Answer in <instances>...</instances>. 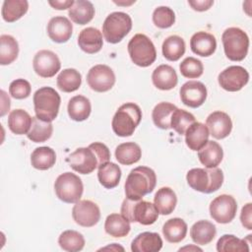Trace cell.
<instances>
[{"label":"cell","instance_id":"obj_22","mask_svg":"<svg viewBox=\"0 0 252 252\" xmlns=\"http://www.w3.org/2000/svg\"><path fill=\"white\" fill-rule=\"evenodd\" d=\"M162 247V239L157 232L145 231L138 234L131 243L133 252H158Z\"/></svg>","mask_w":252,"mask_h":252},{"label":"cell","instance_id":"obj_1","mask_svg":"<svg viewBox=\"0 0 252 252\" xmlns=\"http://www.w3.org/2000/svg\"><path fill=\"white\" fill-rule=\"evenodd\" d=\"M109 159L110 152L107 146L94 142L88 148H78L66 158V161L73 170L81 174H90Z\"/></svg>","mask_w":252,"mask_h":252},{"label":"cell","instance_id":"obj_4","mask_svg":"<svg viewBox=\"0 0 252 252\" xmlns=\"http://www.w3.org/2000/svg\"><path fill=\"white\" fill-rule=\"evenodd\" d=\"M141 119L142 110L138 104L134 102L124 103L117 109L112 118V130L119 137H129L133 135Z\"/></svg>","mask_w":252,"mask_h":252},{"label":"cell","instance_id":"obj_46","mask_svg":"<svg viewBox=\"0 0 252 252\" xmlns=\"http://www.w3.org/2000/svg\"><path fill=\"white\" fill-rule=\"evenodd\" d=\"M31 84L25 79L14 80L9 86V93L16 99L27 98L31 94Z\"/></svg>","mask_w":252,"mask_h":252},{"label":"cell","instance_id":"obj_37","mask_svg":"<svg viewBox=\"0 0 252 252\" xmlns=\"http://www.w3.org/2000/svg\"><path fill=\"white\" fill-rule=\"evenodd\" d=\"M56 83L60 91L64 93H72L80 88L82 84V76L76 69L67 68L60 72Z\"/></svg>","mask_w":252,"mask_h":252},{"label":"cell","instance_id":"obj_28","mask_svg":"<svg viewBox=\"0 0 252 252\" xmlns=\"http://www.w3.org/2000/svg\"><path fill=\"white\" fill-rule=\"evenodd\" d=\"M68 15L75 24L86 25L93 20L94 7L93 3L88 0H77L69 9Z\"/></svg>","mask_w":252,"mask_h":252},{"label":"cell","instance_id":"obj_31","mask_svg":"<svg viewBox=\"0 0 252 252\" xmlns=\"http://www.w3.org/2000/svg\"><path fill=\"white\" fill-rule=\"evenodd\" d=\"M97 178L99 183L106 189L116 187L121 178V169L114 162H105L98 167Z\"/></svg>","mask_w":252,"mask_h":252},{"label":"cell","instance_id":"obj_8","mask_svg":"<svg viewBox=\"0 0 252 252\" xmlns=\"http://www.w3.org/2000/svg\"><path fill=\"white\" fill-rule=\"evenodd\" d=\"M128 53L134 64L140 67L152 65L157 58L153 41L146 34L137 33L128 42Z\"/></svg>","mask_w":252,"mask_h":252},{"label":"cell","instance_id":"obj_40","mask_svg":"<svg viewBox=\"0 0 252 252\" xmlns=\"http://www.w3.org/2000/svg\"><path fill=\"white\" fill-rule=\"evenodd\" d=\"M177 107L170 102L158 103L152 112V118L155 125L160 129L166 130L170 128V119L172 113Z\"/></svg>","mask_w":252,"mask_h":252},{"label":"cell","instance_id":"obj_51","mask_svg":"<svg viewBox=\"0 0 252 252\" xmlns=\"http://www.w3.org/2000/svg\"><path fill=\"white\" fill-rule=\"evenodd\" d=\"M101 249H103V250H105V249H114V250H118V249H120V250H124V248L123 247H121V246H119L117 243H113L112 245H110V246H107V247H104V248H101Z\"/></svg>","mask_w":252,"mask_h":252},{"label":"cell","instance_id":"obj_21","mask_svg":"<svg viewBox=\"0 0 252 252\" xmlns=\"http://www.w3.org/2000/svg\"><path fill=\"white\" fill-rule=\"evenodd\" d=\"M152 81L154 86L158 90L169 91L177 85L178 78L175 70L171 66L161 64L154 70L152 74Z\"/></svg>","mask_w":252,"mask_h":252},{"label":"cell","instance_id":"obj_38","mask_svg":"<svg viewBox=\"0 0 252 252\" xmlns=\"http://www.w3.org/2000/svg\"><path fill=\"white\" fill-rule=\"evenodd\" d=\"M53 132V126L51 122L40 120L36 116L32 118V125L27 137L34 143H43L47 141Z\"/></svg>","mask_w":252,"mask_h":252},{"label":"cell","instance_id":"obj_43","mask_svg":"<svg viewBox=\"0 0 252 252\" xmlns=\"http://www.w3.org/2000/svg\"><path fill=\"white\" fill-rule=\"evenodd\" d=\"M196 121L194 115L184 109L176 108L170 119V128L179 135H184L188 127Z\"/></svg>","mask_w":252,"mask_h":252},{"label":"cell","instance_id":"obj_16","mask_svg":"<svg viewBox=\"0 0 252 252\" xmlns=\"http://www.w3.org/2000/svg\"><path fill=\"white\" fill-rule=\"evenodd\" d=\"M179 93L183 104L191 108L201 106L207 98V88L199 81H188L184 83Z\"/></svg>","mask_w":252,"mask_h":252},{"label":"cell","instance_id":"obj_11","mask_svg":"<svg viewBox=\"0 0 252 252\" xmlns=\"http://www.w3.org/2000/svg\"><path fill=\"white\" fill-rule=\"evenodd\" d=\"M209 210L214 220L219 223H228L235 218L237 203L231 195L222 194L211 202Z\"/></svg>","mask_w":252,"mask_h":252},{"label":"cell","instance_id":"obj_26","mask_svg":"<svg viewBox=\"0 0 252 252\" xmlns=\"http://www.w3.org/2000/svg\"><path fill=\"white\" fill-rule=\"evenodd\" d=\"M177 204L175 192L169 187H161L154 197V205L160 215L171 214Z\"/></svg>","mask_w":252,"mask_h":252},{"label":"cell","instance_id":"obj_23","mask_svg":"<svg viewBox=\"0 0 252 252\" xmlns=\"http://www.w3.org/2000/svg\"><path fill=\"white\" fill-rule=\"evenodd\" d=\"M199 160L206 168L217 167L223 158V151L220 145L215 141H208L198 151Z\"/></svg>","mask_w":252,"mask_h":252},{"label":"cell","instance_id":"obj_14","mask_svg":"<svg viewBox=\"0 0 252 252\" xmlns=\"http://www.w3.org/2000/svg\"><path fill=\"white\" fill-rule=\"evenodd\" d=\"M220 86L227 92L240 91L249 81V73L241 66H229L218 77Z\"/></svg>","mask_w":252,"mask_h":252},{"label":"cell","instance_id":"obj_45","mask_svg":"<svg viewBox=\"0 0 252 252\" xmlns=\"http://www.w3.org/2000/svg\"><path fill=\"white\" fill-rule=\"evenodd\" d=\"M180 73L188 79H195L202 76L204 72L203 63L195 57H186L179 65Z\"/></svg>","mask_w":252,"mask_h":252},{"label":"cell","instance_id":"obj_32","mask_svg":"<svg viewBox=\"0 0 252 252\" xmlns=\"http://www.w3.org/2000/svg\"><path fill=\"white\" fill-rule=\"evenodd\" d=\"M32 118L24 109L12 110L8 116V127L16 135L28 134L32 125Z\"/></svg>","mask_w":252,"mask_h":252},{"label":"cell","instance_id":"obj_12","mask_svg":"<svg viewBox=\"0 0 252 252\" xmlns=\"http://www.w3.org/2000/svg\"><path fill=\"white\" fill-rule=\"evenodd\" d=\"M87 83L93 91L104 93L114 86L115 74L107 65H94L88 72Z\"/></svg>","mask_w":252,"mask_h":252},{"label":"cell","instance_id":"obj_24","mask_svg":"<svg viewBox=\"0 0 252 252\" xmlns=\"http://www.w3.org/2000/svg\"><path fill=\"white\" fill-rule=\"evenodd\" d=\"M185 142L192 151H199L209 141V130L201 122H194L185 132Z\"/></svg>","mask_w":252,"mask_h":252},{"label":"cell","instance_id":"obj_47","mask_svg":"<svg viewBox=\"0 0 252 252\" xmlns=\"http://www.w3.org/2000/svg\"><path fill=\"white\" fill-rule=\"evenodd\" d=\"M252 204L247 203L242 209L240 213V220L242 225L248 230L252 229Z\"/></svg>","mask_w":252,"mask_h":252},{"label":"cell","instance_id":"obj_7","mask_svg":"<svg viewBox=\"0 0 252 252\" xmlns=\"http://www.w3.org/2000/svg\"><path fill=\"white\" fill-rule=\"evenodd\" d=\"M221 41L225 56L231 61L243 60L249 48V37L247 33L239 28H228L222 35Z\"/></svg>","mask_w":252,"mask_h":252},{"label":"cell","instance_id":"obj_20","mask_svg":"<svg viewBox=\"0 0 252 252\" xmlns=\"http://www.w3.org/2000/svg\"><path fill=\"white\" fill-rule=\"evenodd\" d=\"M78 44L80 48L89 54H94L102 48L103 40L101 32L95 28H86L81 31L78 36Z\"/></svg>","mask_w":252,"mask_h":252},{"label":"cell","instance_id":"obj_15","mask_svg":"<svg viewBox=\"0 0 252 252\" xmlns=\"http://www.w3.org/2000/svg\"><path fill=\"white\" fill-rule=\"evenodd\" d=\"M32 67L39 77L51 78L60 70L61 63L53 51L42 49L34 55Z\"/></svg>","mask_w":252,"mask_h":252},{"label":"cell","instance_id":"obj_5","mask_svg":"<svg viewBox=\"0 0 252 252\" xmlns=\"http://www.w3.org/2000/svg\"><path fill=\"white\" fill-rule=\"evenodd\" d=\"M61 97L59 94L50 87H42L33 94V105L35 116L40 120L52 122L58 115Z\"/></svg>","mask_w":252,"mask_h":252},{"label":"cell","instance_id":"obj_35","mask_svg":"<svg viewBox=\"0 0 252 252\" xmlns=\"http://www.w3.org/2000/svg\"><path fill=\"white\" fill-rule=\"evenodd\" d=\"M29 9L27 0H5L2 5V18L5 22L13 23L21 19Z\"/></svg>","mask_w":252,"mask_h":252},{"label":"cell","instance_id":"obj_25","mask_svg":"<svg viewBox=\"0 0 252 252\" xmlns=\"http://www.w3.org/2000/svg\"><path fill=\"white\" fill-rule=\"evenodd\" d=\"M217 234L216 226L213 222L201 220L196 221L190 228V236L198 245H207L213 241Z\"/></svg>","mask_w":252,"mask_h":252},{"label":"cell","instance_id":"obj_50","mask_svg":"<svg viewBox=\"0 0 252 252\" xmlns=\"http://www.w3.org/2000/svg\"><path fill=\"white\" fill-rule=\"evenodd\" d=\"M1 94V113L0 115L1 116H4L9 110H10V105H11V101H10V98L9 96L7 95V94L2 90L0 92Z\"/></svg>","mask_w":252,"mask_h":252},{"label":"cell","instance_id":"obj_41","mask_svg":"<svg viewBox=\"0 0 252 252\" xmlns=\"http://www.w3.org/2000/svg\"><path fill=\"white\" fill-rule=\"evenodd\" d=\"M59 246L68 252L81 251L85 246V238L79 231L69 229L63 231L58 238Z\"/></svg>","mask_w":252,"mask_h":252},{"label":"cell","instance_id":"obj_2","mask_svg":"<svg viewBox=\"0 0 252 252\" xmlns=\"http://www.w3.org/2000/svg\"><path fill=\"white\" fill-rule=\"evenodd\" d=\"M157 184L155 171L148 166H138L130 171L125 181L126 198L141 200L153 192Z\"/></svg>","mask_w":252,"mask_h":252},{"label":"cell","instance_id":"obj_33","mask_svg":"<svg viewBox=\"0 0 252 252\" xmlns=\"http://www.w3.org/2000/svg\"><path fill=\"white\" fill-rule=\"evenodd\" d=\"M56 161L55 151L50 147H39L33 150L31 155L32 165L39 170L51 168Z\"/></svg>","mask_w":252,"mask_h":252},{"label":"cell","instance_id":"obj_44","mask_svg":"<svg viewBox=\"0 0 252 252\" xmlns=\"http://www.w3.org/2000/svg\"><path fill=\"white\" fill-rule=\"evenodd\" d=\"M153 22L159 29L170 28L175 22V14L173 10L167 6H159L153 13Z\"/></svg>","mask_w":252,"mask_h":252},{"label":"cell","instance_id":"obj_48","mask_svg":"<svg viewBox=\"0 0 252 252\" xmlns=\"http://www.w3.org/2000/svg\"><path fill=\"white\" fill-rule=\"evenodd\" d=\"M188 4L192 7L193 10L198 12L207 11L214 4L213 0H189Z\"/></svg>","mask_w":252,"mask_h":252},{"label":"cell","instance_id":"obj_34","mask_svg":"<svg viewBox=\"0 0 252 252\" xmlns=\"http://www.w3.org/2000/svg\"><path fill=\"white\" fill-rule=\"evenodd\" d=\"M104 229L110 236L124 237L130 232V221L122 215L110 214L105 220Z\"/></svg>","mask_w":252,"mask_h":252},{"label":"cell","instance_id":"obj_27","mask_svg":"<svg viewBox=\"0 0 252 252\" xmlns=\"http://www.w3.org/2000/svg\"><path fill=\"white\" fill-rule=\"evenodd\" d=\"M68 114L70 118L74 121H84L89 118L91 111H92V105L91 101L88 97L84 95H75L73 96L67 106Z\"/></svg>","mask_w":252,"mask_h":252},{"label":"cell","instance_id":"obj_42","mask_svg":"<svg viewBox=\"0 0 252 252\" xmlns=\"http://www.w3.org/2000/svg\"><path fill=\"white\" fill-rule=\"evenodd\" d=\"M248 244L245 239H240L233 234H223L217 242V250L219 252L249 251Z\"/></svg>","mask_w":252,"mask_h":252},{"label":"cell","instance_id":"obj_49","mask_svg":"<svg viewBox=\"0 0 252 252\" xmlns=\"http://www.w3.org/2000/svg\"><path fill=\"white\" fill-rule=\"evenodd\" d=\"M75 1L73 0H64V1H60V0H55V1H49V5L56 9V10H65V9H70Z\"/></svg>","mask_w":252,"mask_h":252},{"label":"cell","instance_id":"obj_10","mask_svg":"<svg viewBox=\"0 0 252 252\" xmlns=\"http://www.w3.org/2000/svg\"><path fill=\"white\" fill-rule=\"evenodd\" d=\"M55 194L59 200L64 203H77L80 201L84 185L81 178L72 172H64L60 174L54 183Z\"/></svg>","mask_w":252,"mask_h":252},{"label":"cell","instance_id":"obj_6","mask_svg":"<svg viewBox=\"0 0 252 252\" xmlns=\"http://www.w3.org/2000/svg\"><path fill=\"white\" fill-rule=\"evenodd\" d=\"M121 215L131 222L150 225L156 222L158 212L155 205L144 200H131L125 198L121 205Z\"/></svg>","mask_w":252,"mask_h":252},{"label":"cell","instance_id":"obj_39","mask_svg":"<svg viewBox=\"0 0 252 252\" xmlns=\"http://www.w3.org/2000/svg\"><path fill=\"white\" fill-rule=\"evenodd\" d=\"M19 54L18 41L9 34L0 36V64L9 65L14 62Z\"/></svg>","mask_w":252,"mask_h":252},{"label":"cell","instance_id":"obj_52","mask_svg":"<svg viewBox=\"0 0 252 252\" xmlns=\"http://www.w3.org/2000/svg\"><path fill=\"white\" fill-rule=\"evenodd\" d=\"M186 249H189V250H198V251H202L201 248L197 247V246H186V247H183V248H180L179 251L181 250H186Z\"/></svg>","mask_w":252,"mask_h":252},{"label":"cell","instance_id":"obj_3","mask_svg":"<svg viewBox=\"0 0 252 252\" xmlns=\"http://www.w3.org/2000/svg\"><path fill=\"white\" fill-rule=\"evenodd\" d=\"M188 185L199 192L210 194L219 190L223 182L220 168H192L186 174Z\"/></svg>","mask_w":252,"mask_h":252},{"label":"cell","instance_id":"obj_13","mask_svg":"<svg viewBox=\"0 0 252 252\" xmlns=\"http://www.w3.org/2000/svg\"><path fill=\"white\" fill-rule=\"evenodd\" d=\"M72 217L76 223L84 227H92L100 220L98 206L90 200H80L72 209Z\"/></svg>","mask_w":252,"mask_h":252},{"label":"cell","instance_id":"obj_17","mask_svg":"<svg viewBox=\"0 0 252 252\" xmlns=\"http://www.w3.org/2000/svg\"><path fill=\"white\" fill-rule=\"evenodd\" d=\"M206 126L209 133L215 139L226 138L232 129V122L229 115L223 111H214L206 119Z\"/></svg>","mask_w":252,"mask_h":252},{"label":"cell","instance_id":"obj_36","mask_svg":"<svg viewBox=\"0 0 252 252\" xmlns=\"http://www.w3.org/2000/svg\"><path fill=\"white\" fill-rule=\"evenodd\" d=\"M161 50L165 59L168 61H177L185 53L184 39L178 35H170L163 40Z\"/></svg>","mask_w":252,"mask_h":252},{"label":"cell","instance_id":"obj_53","mask_svg":"<svg viewBox=\"0 0 252 252\" xmlns=\"http://www.w3.org/2000/svg\"><path fill=\"white\" fill-rule=\"evenodd\" d=\"M115 4L117 5H124V6H127V5H131L133 3H135V1H130V2H120V1H114Z\"/></svg>","mask_w":252,"mask_h":252},{"label":"cell","instance_id":"obj_18","mask_svg":"<svg viewBox=\"0 0 252 252\" xmlns=\"http://www.w3.org/2000/svg\"><path fill=\"white\" fill-rule=\"evenodd\" d=\"M72 32L73 26L66 17H53L47 24V34L54 42L64 43L68 41L72 35Z\"/></svg>","mask_w":252,"mask_h":252},{"label":"cell","instance_id":"obj_29","mask_svg":"<svg viewBox=\"0 0 252 252\" xmlns=\"http://www.w3.org/2000/svg\"><path fill=\"white\" fill-rule=\"evenodd\" d=\"M187 228V223L182 219L173 218L164 222L162 233L166 241L170 243H178L185 238Z\"/></svg>","mask_w":252,"mask_h":252},{"label":"cell","instance_id":"obj_9","mask_svg":"<svg viewBox=\"0 0 252 252\" xmlns=\"http://www.w3.org/2000/svg\"><path fill=\"white\" fill-rule=\"evenodd\" d=\"M132 19L124 12H113L109 14L102 25L104 39L109 43L120 42L131 31Z\"/></svg>","mask_w":252,"mask_h":252},{"label":"cell","instance_id":"obj_19","mask_svg":"<svg viewBox=\"0 0 252 252\" xmlns=\"http://www.w3.org/2000/svg\"><path fill=\"white\" fill-rule=\"evenodd\" d=\"M191 50L202 57H209L214 54L217 48L216 37L206 32L194 33L190 39Z\"/></svg>","mask_w":252,"mask_h":252},{"label":"cell","instance_id":"obj_30","mask_svg":"<svg viewBox=\"0 0 252 252\" xmlns=\"http://www.w3.org/2000/svg\"><path fill=\"white\" fill-rule=\"evenodd\" d=\"M142 150L140 146L134 142H126L118 145L115 149V158L119 163L130 165L140 160Z\"/></svg>","mask_w":252,"mask_h":252}]
</instances>
